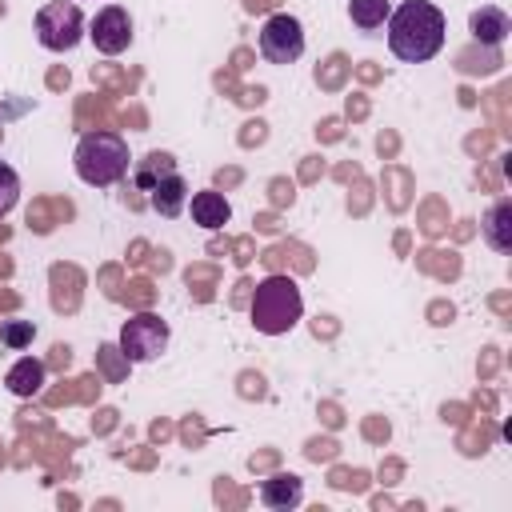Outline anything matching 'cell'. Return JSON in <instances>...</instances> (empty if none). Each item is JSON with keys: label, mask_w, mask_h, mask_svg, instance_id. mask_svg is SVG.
Instances as JSON below:
<instances>
[{"label": "cell", "mask_w": 512, "mask_h": 512, "mask_svg": "<svg viewBox=\"0 0 512 512\" xmlns=\"http://www.w3.org/2000/svg\"><path fill=\"white\" fill-rule=\"evenodd\" d=\"M16 200H20V176H16V168H8L0 160V220L16 208Z\"/></svg>", "instance_id": "e0dca14e"}, {"label": "cell", "mask_w": 512, "mask_h": 512, "mask_svg": "<svg viewBox=\"0 0 512 512\" xmlns=\"http://www.w3.org/2000/svg\"><path fill=\"white\" fill-rule=\"evenodd\" d=\"M188 212H192V224H200L204 232H216L232 220V204L224 192L216 188H204V192H188Z\"/></svg>", "instance_id": "ba28073f"}, {"label": "cell", "mask_w": 512, "mask_h": 512, "mask_svg": "<svg viewBox=\"0 0 512 512\" xmlns=\"http://www.w3.org/2000/svg\"><path fill=\"white\" fill-rule=\"evenodd\" d=\"M88 36H92L96 52L120 56V52H128V44H132V16H128L120 4H104V8L88 20Z\"/></svg>", "instance_id": "52a82bcc"}, {"label": "cell", "mask_w": 512, "mask_h": 512, "mask_svg": "<svg viewBox=\"0 0 512 512\" xmlns=\"http://www.w3.org/2000/svg\"><path fill=\"white\" fill-rule=\"evenodd\" d=\"M248 316L256 324V332L264 336H284L300 324L304 316V296H300V284L284 272H272L256 284L252 292V304H248Z\"/></svg>", "instance_id": "7a4b0ae2"}, {"label": "cell", "mask_w": 512, "mask_h": 512, "mask_svg": "<svg viewBox=\"0 0 512 512\" xmlns=\"http://www.w3.org/2000/svg\"><path fill=\"white\" fill-rule=\"evenodd\" d=\"M172 168H176V160H172L168 152H148V156L140 160V168L132 172V180H136L140 192H152V184H156L164 172H172Z\"/></svg>", "instance_id": "9a60e30c"}, {"label": "cell", "mask_w": 512, "mask_h": 512, "mask_svg": "<svg viewBox=\"0 0 512 512\" xmlns=\"http://www.w3.org/2000/svg\"><path fill=\"white\" fill-rule=\"evenodd\" d=\"M44 380H48V368H44V360H36V356H20V360L8 368V376H4V384H8L12 396H36V392L44 388Z\"/></svg>", "instance_id": "4fadbf2b"}, {"label": "cell", "mask_w": 512, "mask_h": 512, "mask_svg": "<svg viewBox=\"0 0 512 512\" xmlns=\"http://www.w3.org/2000/svg\"><path fill=\"white\" fill-rule=\"evenodd\" d=\"M168 336H172L168 320H160L156 312H136V316L124 320V328L116 336V348L128 364H148L168 348Z\"/></svg>", "instance_id": "5b68a950"}, {"label": "cell", "mask_w": 512, "mask_h": 512, "mask_svg": "<svg viewBox=\"0 0 512 512\" xmlns=\"http://www.w3.org/2000/svg\"><path fill=\"white\" fill-rule=\"evenodd\" d=\"M304 500V480L296 472H276L268 480H260V504L272 512H288Z\"/></svg>", "instance_id": "30bf717a"}, {"label": "cell", "mask_w": 512, "mask_h": 512, "mask_svg": "<svg viewBox=\"0 0 512 512\" xmlns=\"http://www.w3.org/2000/svg\"><path fill=\"white\" fill-rule=\"evenodd\" d=\"M480 236L492 252H512V200H496L484 220H480Z\"/></svg>", "instance_id": "7c38bea8"}, {"label": "cell", "mask_w": 512, "mask_h": 512, "mask_svg": "<svg viewBox=\"0 0 512 512\" xmlns=\"http://www.w3.org/2000/svg\"><path fill=\"white\" fill-rule=\"evenodd\" d=\"M148 204L160 212V216H180L184 208H188V180L180 176V168H172V172H164L156 184H152V192H148Z\"/></svg>", "instance_id": "9c48e42d"}, {"label": "cell", "mask_w": 512, "mask_h": 512, "mask_svg": "<svg viewBox=\"0 0 512 512\" xmlns=\"http://www.w3.org/2000/svg\"><path fill=\"white\" fill-rule=\"evenodd\" d=\"M84 12L76 0H48L36 12V40L48 52H72L88 32H84Z\"/></svg>", "instance_id": "277c9868"}, {"label": "cell", "mask_w": 512, "mask_h": 512, "mask_svg": "<svg viewBox=\"0 0 512 512\" xmlns=\"http://www.w3.org/2000/svg\"><path fill=\"white\" fill-rule=\"evenodd\" d=\"M388 12H392V0H348V16H352V24H356L360 32L384 28Z\"/></svg>", "instance_id": "5bb4252c"}, {"label": "cell", "mask_w": 512, "mask_h": 512, "mask_svg": "<svg viewBox=\"0 0 512 512\" xmlns=\"http://www.w3.org/2000/svg\"><path fill=\"white\" fill-rule=\"evenodd\" d=\"M256 44H260V56L268 64H296L304 56V24L292 12H272L260 24Z\"/></svg>", "instance_id": "8992f818"}, {"label": "cell", "mask_w": 512, "mask_h": 512, "mask_svg": "<svg viewBox=\"0 0 512 512\" xmlns=\"http://www.w3.org/2000/svg\"><path fill=\"white\" fill-rule=\"evenodd\" d=\"M72 164H76V176L92 188H112L128 176L132 168V152H128V140L120 132H84L76 152H72Z\"/></svg>", "instance_id": "3957f363"}, {"label": "cell", "mask_w": 512, "mask_h": 512, "mask_svg": "<svg viewBox=\"0 0 512 512\" xmlns=\"http://www.w3.org/2000/svg\"><path fill=\"white\" fill-rule=\"evenodd\" d=\"M32 336H36V324H32V320H4V324H0V340H4L12 352L28 348Z\"/></svg>", "instance_id": "2e32d148"}, {"label": "cell", "mask_w": 512, "mask_h": 512, "mask_svg": "<svg viewBox=\"0 0 512 512\" xmlns=\"http://www.w3.org/2000/svg\"><path fill=\"white\" fill-rule=\"evenodd\" d=\"M388 28V48L396 60L404 64H424L432 60L440 48H444V32H448V20L436 4L428 0H404L388 12L384 20Z\"/></svg>", "instance_id": "6da1fadb"}, {"label": "cell", "mask_w": 512, "mask_h": 512, "mask_svg": "<svg viewBox=\"0 0 512 512\" xmlns=\"http://www.w3.org/2000/svg\"><path fill=\"white\" fill-rule=\"evenodd\" d=\"M468 32H472L480 44L500 48V44L508 40V32H512V20H508V12H504V8L484 4V8H476V12L468 16Z\"/></svg>", "instance_id": "8fae6325"}]
</instances>
